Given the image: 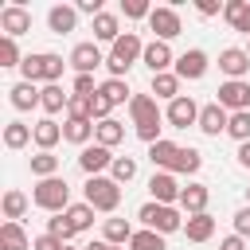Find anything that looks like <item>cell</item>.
Here are the masks:
<instances>
[{"instance_id":"obj_3","label":"cell","mask_w":250,"mask_h":250,"mask_svg":"<svg viewBox=\"0 0 250 250\" xmlns=\"http://www.w3.org/2000/svg\"><path fill=\"white\" fill-rule=\"evenodd\" d=\"M145 55V43H141V35L137 31H125L113 47H109V55H105V66H109V78H125V70L137 62Z\"/></svg>"},{"instance_id":"obj_33","label":"cell","mask_w":250,"mask_h":250,"mask_svg":"<svg viewBox=\"0 0 250 250\" xmlns=\"http://www.w3.org/2000/svg\"><path fill=\"white\" fill-rule=\"evenodd\" d=\"M203 168V152L199 148H180V156H176V164H172V176H191V172H199Z\"/></svg>"},{"instance_id":"obj_10","label":"cell","mask_w":250,"mask_h":250,"mask_svg":"<svg viewBox=\"0 0 250 250\" xmlns=\"http://www.w3.org/2000/svg\"><path fill=\"white\" fill-rule=\"evenodd\" d=\"M113 160H117V156H113L105 145H98V141H94V145H86V148L78 152V168H82L86 176H102L105 168H113Z\"/></svg>"},{"instance_id":"obj_32","label":"cell","mask_w":250,"mask_h":250,"mask_svg":"<svg viewBox=\"0 0 250 250\" xmlns=\"http://www.w3.org/2000/svg\"><path fill=\"white\" fill-rule=\"evenodd\" d=\"M94 141H98V145H105V148H113V145H121V141H125V125H121V121H113V117H109V121H98Z\"/></svg>"},{"instance_id":"obj_39","label":"cell","mask_w":250,"mask_h":250,"mask_svg":"<svg viewBox=\"0 0 250 250\" xmlns=\"http://www.w3.org/2000/svg\"><path fill=\"white\" fill-rule=\"evenodd\" d=\"M227 133H230L238 145H246V141H250V109H242V113H230V125H227Z\"/></svg>"},{"instance_id":"obj_28","label":"cell","mask_w":250,"mask_h":250,"mask_svg":"<svg viewBox=\"0 0 250 250\" xmlns=\"http://www.w3.org/2000/svg\"><path fill=\"white\" fill-rule=\"evenodd\" d=\"M133 234H137V230L129 227V219H105V223H102V238H105L109 246H125Z\"/></svg>"},{"instance_id":"obj_24","label":"cell","mask_w":250,"mask_h":250,"mask_svg":"<svg viewBox=\"0 0 250 250\" xmlns=\"http://www.w3.org/2000/svg\"><path fill=\"white\" fill-rule=\"evenodd\" d=\"M223 20H227L234 31L250 35V4H246V0H227V4H223Z\"/></svg>"},{"instance_id":"obj_48","label":"cell","mask_w":250,"mask_h":250,"mask_svg":"<svg viewBox=\"0 0 250 250\" xmlns=\"http://www.w3.org/2000/svg\"><path fill=\"white\" fill-rule=\"evenodd\" d=\"M195 12L199 16H223V4L219 0H195Z\"/></svg>"},{"instance_id":"obj_6","label":"cell","mask_w":250,"mask_h":250,"mask_svg":"<svg viewBox=\"0 0 250 250\" xmlns=\"http://www.w3.org/2000/svg\"><path fill=\"white\" fill-rule=\"evenodd\" d=\"M86 203H90L94 211L113 215L117 203H121V184H117L113 176H90V180H86Z\"/></svg>"},{"instance_id":"obj_46","label":"cell","mask_w":250,"mask_h":250,"mask_svg":"<svg viewBox=\"0 0 250 250\" xmlns=\"http://www.w3.org/2000/svg\"><path fill=\"white\" fill-rule=\"evenodd\" d=\"M31 250H66V242L55 238V234H39V238L31 242Z\"/></svg>"},{"instance_id":"obj_7","label":"cell","mask_w":250,"mask_h":250,"mask_svg":"<svg viewBox=\"0 0 250 250\" xmlns=\"http://www.w3.org/2000/svg\"><path fill=\"white\" fill-rule=\"evenodd\" d=\"M199 109H203V105H195V98L180 94L176 102H168V109H164V121H168L172 129H188V125H199Z\"/></svg>"},{"instance_id":"obj_30","label":"cell","mask_w":250,"mask_h":250,"mask_svg":"<svg viewBox=\"0 0 250 250\" xmlns=\"http://www.w3.org/2000/svg\"><path fill=\"white\" fill-rule=\"evenodd\" d=\"M98 94H102L109 105H125V102H133V94H129V82H125V78H105V82L98 86Z\"/></svg>"},{"instance_id":"obj_49","label":"cell","mask_w":250,"mask_h":250,"mask_svg":"<svg viewBox=\"0 0 250 250\" xmlns=\"http://www.w3.org/2000/svg\"><path fill=\"white\" fill-rule=\"evenodd\" d=\"M109 109H113V105H109L102 94H94V121H109Z\"/></svg>"},{"instance_id":"obj_26","label":"cell","mask_w":250,"mask_h":250,"mask_svg":"<svg viewBox=\"0 0 250 250\" xmlns=\"http://www.w3.org/2000/svg\"><path fill=\"white\" fill-rule=\"evenodd\" d=\"M94 121H78V117H66V125H62V141H70V145H78V148H86L90 145V137H94Z\"/></svg>"},{"instance_id":"obj_42","label":"cell","mask_w":250,"mask_h":250,"mask_svg":"<svg viewBox=\"0 0 250 250\" xmlns=\"http://www.w3.org/2000/svg\"><path fill=\"white\" fill-rule=\"evenodd\" d=\"M109 172H113V180H117V184H129V180L137 176V160H133V156H117Z\"/></svg>"},{"instance_id":"obj_18","label":"cell","mask_w":250,"mask_h":250,"mask_svg":"<svg viewBox=\"0 0 250 250\" xmlns=\"http://www.w3.org/2000/svg\"><path fill=\"white\" fill-rule=\"evenodd\" d=\"M207 199H211L207 184H188V188L180 191V211H184V215H203V211H207Z\"/></svg>"},{"instance_id":"obj_37","label":"cell","mask_w":250,"mask_h":250,"mask_svg":"<svg viewBox=\"0 0 250 250\" xmlns=\"http://www.w3.org/2000/svg\"><path fill=\"white\" fill-rule=\"evenodd\" d=\"M23 211H27V195H23V191H16V188H12V191H4V219H8V223H20V219H23Z\"/></svg>"},{"instance_id":"obj_31","label":"cell","mask_w":250,"mask_h":250,"mask_svg":"<svg viewBox=\"0 0 250 250\" xmlns=\"http://www.w3.org/2000/svg\"><path fill=\"white\" fill-rule=\"evenodd\" d=\"M94 39H102V43H117V39H121V23H117L113 12H102V16L94 20Z\"/></svg>"},{"instance_id":"obj_19","label":"cell","mask_w":250,"mask_h":250,"mask_svg":"<svg viewBox=\"0 0 250 250\" xmlns=\"http://www.w3.org/2000/svg\"><path fill=\"white\" fill-rule=\"evenodd\" d=\"M74 23H78V8H70V4H55V8L47 12V27H51L55 35L74 31Z\"/></svg>"},{"instance_id":"obj_51","label":"cell","mask_w":250,"mask_h":250,"mask_svg":"<svg viewBox=\"0 0 250 250\" xmlns=\"http://www.w3.org/2000/svg\"><path fill=\"white\" fill-rule=\"evenodd\" d=\"M219 250H246V238H242V234H227V238L219 242Z\"/></svg>"},{"instance_id":"obj_45","label":"cell","mask_w":250,"mask_h":250,"mask_svg":"<svg viewBox=\"0 0 250 250\" xmlns=\"http://www.w3.org/2000/svg\"><path fill=\"white\" fill-rule=\"evenodd\" d=\"M74 94H82V98H94V94H98V86H94V74H74Z\"/></svg>"},{"instance_id":"obj_50","label":"cell","mask_w":250,"mask_h":250,"mask_svg":"<svg viewBox=\"0 0 250 250\" xmlns=\"http://www.w3.org/2000/svg\"><path fill=\"white\" fill-rule=\"evenodd\" d=\"M74 8H78V12H86V16H94V20L102 16V0H78Z\"/></svg>"},{"instance_id":"obj_1","label":"cell","mask_w":250,"mask_h":250,"mask_svg":"<svg viewBox=\"0 0 250 250\" xmlns=\"http://www.w3.org/2000/svg\"><path fill=\"white\" fill-rule=\"evenodd\" d=\"M129 113H133V125H137V137L145 141V145H156V141H164L160 137V121H164V113H160V105H156V98L152 94H133V102H129Z\"/></svg>"},{"instance_id":"obj_38","label":"cell","mask_w":250,"mask_h":250,"mask_svg":"<svg viewBox=\"0 0 250 250\" xmlns=\"http://www.w3.org/2000/svg\"><path fill=\"white\" fill-rule=\"evenodd\" d=\"M129 250H164V234H156V230L141 227V230L129 238Z\"/></svg>"},{"instance_id":"obj_57","label":"cell","mask_w":250,"mask_h":250,"mask_svg":"<svg viewBox=\"0 0 250 250\" xmlns=\"http://www.w3.org/2000/svg\"><path fill=\"white\" fill-rule=\"evenodd\" d=\"M246 55H250V47H246Z\"/></svg>"},{"instance_id":"obj_20","label":"cell","mask_w":250,"mask_h":250,"mask_svg":"<svg viewBox=\"0 0 250 250\" xmlns=\"http://www.w3.org/2000/svg\"><path fill=\"white\" fill-rule=\"evenodd\" d=\"M148 94H152V98H164V102H176V98H180V74H176V70L152 74V82H148Z\"/></svg>"},{"instance_id":"obj_40","label":"cell","mask_w":250,"mask_h":250,"mask_svg":"<svg viewBox=\"0 0 250 250\" xmlns=\"http://www.w3.org/2000/svg\"><path fill=\"white\" fill-rule=\"evenodd\" d=\"M70 117L78 121H94V98H82V94H70V105H66Z\"/></svg>"},{"instance_id":"obj_22","label":"cell","mask_w":250,"mask_h":250,"mask_svg":"<svg viewBox=\"0 0 250 250\" xmlns=\"http://www.w3.org/2000/svg\"><path fill=\"white\" fill-rule=\"evenodd\" d=\"M59 141H62V125H59L55 117H43V121H35V145H39V152H51Z\"/></svg>"},{"instance_id":"obj_47","label":"cell","mask_w":250,"mask_h":250,"mask_svg":"<svg viewBox=\"0 0 250 250\" xmlns=\"http://www.w3.org/2000/svg\"><path fill=\"white\" fill-rule=\"evenodd\" d=\"M234 234H242V238H250V203L234 215Z\"/></svg>"},{"instance_id":"obj_54","label":"cell","mask_w":250,"mask_h":250,"mask_svg":"<svg viewBox=\"0 0 250 250\" xmlns=\"http://www.w3.org/2000/svg\"><path fill=\"white\" fill-rule=\"evenodd\" d=\"M246 199H250V188H246Z\"/></svg>"},{"instance_id":"obj_21","label":"cell","mask_w":250,"mask_h":250,"mask_svg":"<svg viewBox=\"0 0 250 250\" xmlns=\"http://www.w3.org/2000/svg\"><path fill=\"white\" fill-rule=\"evenodd\" d=\"M176 156H180V145L176 141H156V145H148V160H152V168H160V172H172V164H176Z\"/></svg>"},{"instance_id":"obj_4","label":"cell","mask_w":250,"mask_h":250,"mask_svg":"<svg viewBox=\"0 0 250 250\" xmlns=\"http://www.w3.org/2000/svg\"><path fill=\"white\" fill-rule=\"evenodd\" d=\"M137 219H141L148 230H156V234H176V230H184V211H180V207L152 203V199L137 207Z\"/></svg>"},{"instance_id":"obj_25","label":"cell","mask_w":250,"mask_h":250,"mask_svg":"<svg viewBox=\"0 0 250 250\" xmlns=\"http://www.w3.org/2000/svg\"><path fill=\"white\" fill-rule=\"evenodd\" d=\"M8 102H12L16 109H31V105L43 102V90H35V82H16V86L8 90Z\"/></svg>"},{"instance_id":"obj_13","label":"cell","mask_w":250,"mask_h":250,"mask_svg":"<svg viewBox=\"0 0 250 250\" xmlns=\"http://www.w3.org/2000/svg\"><path fill=\"white\" fill-rule=\"evenodd\" d=\"M219 70L227 74V82L246 78V74H250V55H246L242 47H227V51H219Z\"/></svg>"},{"instance_id":"obj_41","label":"cell","mask_w":250,"mask_h":250,"mask_svg":"<svg viewBox=\"0 0 250 250\" xmlns=\"http://www.w3.org/2000/svg\"><path fill=\"white\" fill-rule=\"evenodd\" d=\"M47 234H55V238H62V242L70 246V238H74L78 230L66 223V215H51V219H47Z\"/></svg>"},{"instance_id":"obj_55","label":"cell","mask_w":250,"mask_h":250,"mask_svg":"<svg viewBox=\"0 0 250 250\" xmlns=\"http://www.w3.org/2000/svg\"><path fill=\"white\" fill-rule=\"evenodd\" d=\"M109 250H121V246H109Z\"/></svg>"},{"instance_id":"obj_8","label":"cell","mask_w":250,"mask_h":250,"mask_svg":"<svg viewBox=\"0 0 250 250\" xmlns=\"http://www.w3.org/2000/svg\"><path fill=\"white\" fill-rule=\"evenodd\" d=\"M148 31H152L160 43L176 39V35L184 31V23H180V12H176V8H152V16H148Z\"/></svg>"},{"instance_id":"obj_11","label":"cell","mask_w":250,"mask_h":250,"mask_svg":"<svg viewBox=\"0 0 250 250\" xmlns=\"http://www.w3.org/2000/svg\"><path fill=\"white\" fill-rule=\"evenodd\" d=\"M148 191H152V203H164V207H176L180 203V184H176V176L172 172H152V180H148Z\"/></svg>"},{"instance_id":"obj_9","label":"cell","mask_w":250,"mask_h":250,"mask_svg":"<svg viewBox=\"0 0 250 250\" xmlns=\"http://www.w3.org/2000/svg\"><path fill=\"white\" fill-rule=\"evenodd\" d=\"M215 102H219L227 113H242V109H250V82H246V78H238V82H223Z\"/></svg>"},{"instance_id":"obj_5","label":"cell","mask_w":250,"mask_h":250,"mask_svg":"<svg viewBox=\"0 0 250 250\" xmlns=\"http://www.w3.org/2000/svg\"><path fill=\"white\" fill-rule=\"evenodd\" d=\"M31 203H35V207H43V211H51V215H62V211L70 207V184H66L62 176L39 180V184H35V191H31Z\"/></svg>"},{"instance_id":"obj_53","label":"cell","mask_w":250,"mask_h":250,"mask_svg":"<svg viewBox=\"0 0 250 250\" xmlns=\"http://www.w3.org/2000/svg\"><path fill=\"white\" fill-rule=\"evenodd\" d=\"M82 250H109V242H105V238H98V242H86Z\"/></svg>"},{"instance_id":"obj_17","label":"cell","mask_w":250,"mask_h":250,"mask_svg":"<svg viewBox=\"0 0 250 250\" xmlns=\"http://www.w3.org/2000/svg\"><path fill=\"white\" fill-rule=\"evenodd\" d=\"M227 125H230V113H227L219 102H207V105L199 109V129H203L207 137H219V133H227Z\"/></svg>"},{"instance_id":"obj_12","label":"cell","mask_w":250,"mask_h":250,"mask_svg":"<svg viewBox=\"0 0 250 250\" xmlns=\"http://www.w3.org/2000/svg\"><path fill=\"white\" fill-rule=\"evenodd\" d=\"M66 62L74 66V74H94V70L105 62V55L98 51V43H74V51H70Z\"/></svg>"},{"instance_id":"obj_2","label":"cell","mask_w":250,"mask_h":250,"mask_svg":"<svg viewBox=\"0 0 250 250\" xmlns=\"http://www.w3.org/2000/svg\"><path fill=\"white\" fill-rule=\"evenodd\" d=\"M62 55H55V51H43V55H23V62H20V74H23V82H47V86H55L59 78H62Z\"/></svg>"},{"instance_id":"obj_23","label":"cell","mask_w":250,"mask_h":250,"mask_svg":"<svg viewBox=\"0 0 250 250\" xmlns=\"http://www.w3.org/2000/svg\"><path fill=\"white\" fill-rule=\"evenodd\" d=\"M184 234H188V242H207L211 234H215V219L203 211V215H188L184 219Z\"/></svg>"},{"instance_id":"obj_16","label":"cell","mask_w":250,"mask_h":250,"mask_svg":"<svg viewBox=\"0 0 250 250\" xmlns=\"http://www.w3.org/2000/svg\"><path fill=\"white\" fill-rule=\"evenodd\" d=\"M176 74H180V82L188 78V82H195V78H203L207 74V55L199 51V47H191V51H184L180 59H176Z\"/></svg>"},{"instance_id":"obj_14","label":"cell","mask_w":250,"mask_h":250,"mask_svg":"<svg viewBox=\"0 0 250 250\" xmlns=\"http://www.w3.org/2000/svg\"><path fill=\"white\" fill-rule=\"evenodd\" d=\"M0 31H4L8 39H16V35L31 31V12H27L23 4H12V8H4V12H0Z\"/></svg>"},{"instance_id":"obj_34","label":"cell","mask_w":250,"mask_h":250,"mask_svg":"<svg viewBox=\"0 0 250 250\" xmlns=\"http://www.w3.org/2000/svg\"><path fill=\"white\" fill-rule=\"evenodd\" d=\"M62 215H66V223H70L74 230H90V227H94V207H90L86 199H82V203H70Z\"/></svg>"},{"instance_id":"obj_35","label":"cell","mask_w":250,"mask_h":250,"mask_svg":"<svg viewBox=\"0 0 250 250\" xmlns=\"http://www.w3.org/2000/svg\"><path fill=\"white\" fill-rule=\"evenodd\" d=\"M43 109H47V117L51 113H62L66 105H70V94H62V86L55 82V86H43V102H39Z\"/></svg>"},{"instance_id":"obj_52","label":"cell","mask_w":250,"mask_h":250,"mask_svg":"<svg viewBox=\"0 0 250 250\" xmlns=\"http://www.w3.org/2000/svg\"><path fill=\"white\" fill-rule=\"evenodd\" d=\"M238 164H242V168H250V141H246V145H238Z\"/></svg>"},{"instance_id":"obj_15","label":"cell","mask_w":250,"mask_h":250,"mask_svg":"<svg viewBox=\"0 0 250 250\" xmlns=\"http://www.w3.org/2000/svg\"><path fill=\"white\" fill-rule=\"evenodd\" d=\"M141 62H145L152 74H164L168 66H176V55H172V47H168V43L152 39V43H145V55H141Z\"/></svg>"},{"instance_id":"obj_43","label":"cell","mask_w":250,"mask_h":250,"mask_svg":"<svg viewBox=\"0 0 250 250\" xmlns=\"http://www.w3.org/2000/svg\"><path fill=\"white\" fill-rule=\"evenodd\" d=\"M23 62V55H20V47H16V39H0V66H20Z\"/></svg>"},{"instance_id":"obj_44","label":"cell","mask_w":250,"mask_h":250,"mask_svg":"<svg viewBox=\"0 0 250 250\" xmlns=\"http://www.w3.org/2000/svg\"><path fill=\"white\" fill-rule=\"evenodd\" d=\"M121 12H125L129 20H148V16H152L148 0H125V4H121Z\"/></svg>"},{"instance_id":"obj_36","label":"cell","mask_w":250,"mask_h":250,"mask_svg":"<svg viewBox=\"0 0 250 250\" xmlns=\"http://www.w3.org/2000/svg\"><path fill=\"white\" fill-rule=\"evenodd\" d=\"M31 176H39V180L59 176V156H55V152H35V156H31Z\"/></svg>"},{"instance_id":"obj_27","label":"cell","mask_w":250,"mask_h":250,"mask_svg":"<svg viewBox=\"0 0 250 250\" xmlns=\"http://www.w3.org/2000/svg\"><path fill=\"white\" fill-rule=\"evenodd\" d=\"M35 141V125H27V121H8L4 125V145L16 152V148H23V145H31Z\"/></svg>"},{"instance_id":"obj_29","label":"cell","mask_w":250,"mask_h":250,"mask_svg":"<svg viewBox=\"0 0 250 250\" xmlns=\"http://www.w3.org/2000/svg\"><path fill=\"white\" fill-rule=\"evenodd\" d=\"M31 242L35 238H27L20 223H4L0 227V250H31Z\"/></svg>"},{"instance_id":"obj_56","label":"cell","mask_w":250,"mask_h":250,"mask_svg":"<svg viewBox=\"0 0 250 250\" xmlns=\"http://www.w3.org/2000/svg\"><path fill=\"white\" fill-rule=\"evenodd\" d=\"M66 250H74V246H66Z\"/></svg>"}]
</instances>
